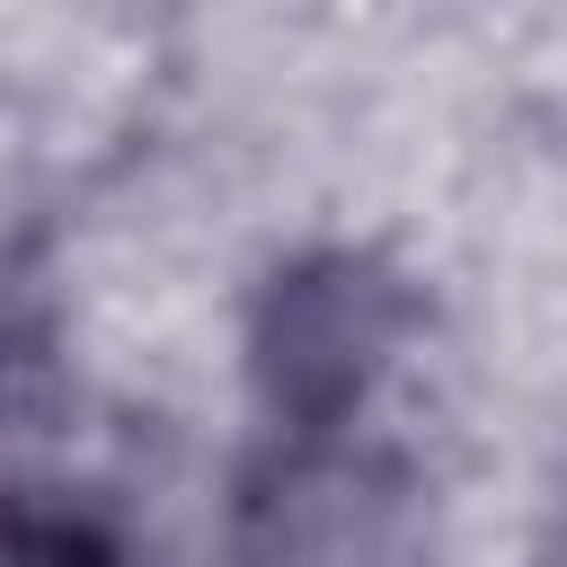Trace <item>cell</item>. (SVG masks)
Here are the masks:
<instances>
[{
  "label": "cell",
  "instance_id": "cell-1",
  "mask_svg": "<svg viewBox=\"0 0 567 567\" xmlns=\"http://www.w3.org/2000/svg\"><path fill=\"white\" fill-rule=\"evenodd\" d=\"M408 284L363 248H301L257 284L248 381L275 434H346L408 346Z\"/></svg>",
  "mask_w": 567,
  "mask_h": 567
},
{
  "label": "cell",
  "instance_id": "cell-2",
  "mask_svg": "<svg viewBox=\"0 0 567 567\" xmlns=\"http://www.w3.org/2000/svg\"><path fill=\"white\" fill-rule=\"evenodd\" d=\"M408 470L346 434H275L239 478V558L248 567H372L399 532Z\"/></svg>",
  "mask_w": 567,
  "mask_h": 567
},
{
  "label": "cell",
  "instance_id": "cell-3",
  "mask_svg": "<svg viewBox=\"0 0 567 567\" xmlns=\"http://www.w3.org/2000/svg\"><path fill=\"white\" fill-rule=\"evenodd\" d=\"M0 567H142V549L80 487H0Z\"/></svg>",
  "mask_w": 567,
  "mask_h": 567
}]
</instances>
